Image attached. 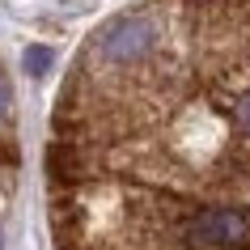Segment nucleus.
<instances>
[{
	"instance_id": "f03ea898",
	"label": "nucleus",
	"mask_w": 250,
	"mask_h": 250,
	"mask_svg": "<svg viewBox=\"0 0 250 250\" xmlns=\"http://www.w3.org/2000/svg\"><path fill=\"white\" fill-rule=\"evenodd\" d=\"M246 237V216L233 208H204L187 225L183 242L187 246H237Z\"/></svg>"
},
{
	"instance_id": "20e7f679",
	"label": "nucleus",
	"mask_w": 250,
	"mask_h": 250,
	"mask_svg": "<svg viewBox=\"0 0 250 250\" xmlns=\"http://www.w3.org/2000/svg\"><path fill=\"white\" fill-rule=\"evenodd\" d=\"M233 119H237V127H242V132H250V89L233 102Z\"/></svg>"
},
{
	"instance_id": "7ed1b4c3",
	"label": "nucleus",
	"mask_w": 250,
	"mask_h": 250,
	"mask_svg": "<svg viewBox=\"0 0 250 250\" xmlns=\"http://www.w3.org/2000/svg\"><path fill=\"white\" fill-rule=\"evenodd\" d=\"M51 60H55L51 47H39V42L21 51V68H26L30 77H47V72H51Z\"/></svg>"
},
{
	"instance_id": "423d86ee",
	"label": "nucleus",
	"mask_w": 250,
	"mask_h": 250,
	"mask_svg": "<svg viewBox=\"0 0 250 250\" xmlns=\"http://www.w3.org/2000/svg\"><path fill=\"white\" fill-rule=\"evenodd\" d=\"M0 250H4V233H0Z\"/></svg>"
},
{
	"instance_id": "f257e3e1",
	"label": "nucleus",
	"mask_w": 250,
	"mask_h": 250,
	"mask_svg": "<svg viewBox=\"0 0 250 250\" xmlns=\"http://www.w3.org/2000/svg\"><path fill=\"white\" fill-rule=\"evenodd\" d=\"M153 47H157V26H153L148 17H119L115 26L102 34V55L110 64L145 60Z\"/></svg>"
},
{
	"instance_id": "39448f33",
	"label": "nucleus",
	"mask_w": 250,
	"mask_h": 250,
	"mask_svg": "<svg viewBox=\"0 0 250 250\" xmlns=\"http://www.w3.org/2000/svg\"><path fill=\"white\" fill-rule=\"evenodd\" d=\"M4 106H9V93H4V85H0V115H4Z\"/></svg>"
}]
</instances>
